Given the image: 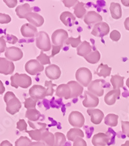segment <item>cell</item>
<instances>
[{"instance_id":"1","label":"cell","mask_w":129,"mask_h":146,"mask_svg":"<svg viewBox=\"0 0 129 146\" xmlns=\"http://www.w3.org/2000/svg\"><path fill=\"white\" fill-rule=\"evenodd\" d=\"M4 101L6 103V111L11 115L18 113L21 108V103L12 92H7L4 95Z\"/></svg>"},{"instance_id":"2","label":"cell","mask_w":129,"mask_h":146,"mask_svg":"<svg viewBox=\"0 0 129 146\" xmlns=\"http://www.w3.org/2000/svg\"><path fill=\"white\" fill-rule=\"evenodd\" d=\"M11 85L15 88H18L20 87L25 89L32 84L31 77L25 74H19L18 73H16L11 77Z\"/></svg>"},{"instance_id":"3","label":"cell","mask_w":129,"mask_h":146,"mask_svg":"<svg viewBox=\"0 0 129 146\" xmlns=\"http://www.w3.org/2000/svg\"><path fill=\"white\" fill-rule=\"evenodd\" d=\"M76 79L78 82H79L83 86L88 87L92 82V74L90 70L87 68L82 67L76 72Z\"/></svg>"},{"instance_id":"4","label":"cell","mask_w":129,"mask_h":146,"mask_svg":"<svg viewBox=\"0 0 129 146\" xmlns=\"http://www.w3.org/2000/svg\"><path fill=\"white\" fill-rule=\"evenodd\" d=\"M36 46L37 48L43 52H48L51 49V42H50L49 36L45 32H39L36 37Z\"/></svg>"},{"instance_id":"5","label":"cell","mask_w":129,"mask_h":146,"mask_svg":"<svg viewBox=\"0 0 129 146\" xmlns=\"http://www.w3.org/2000/svg\"><path fill=\"white\" fill-rule=\"evenodd\" d=\"M69 39L67 32L63 29H57L52 35V42L55 46H63Z\"/></svg>"},{"instance_id":"6","label":"cell","mask_w":129,"mask_h":146,"mask_svg":"<svg viewBox=\"0 0 129 146\" xmlns=\"http://www.w3.org/2000/svg\"><path fill=\"white\" fill-rule=\"evenodd\" d=\"M105 81L103 79H96L90 82L87 87L88 92L97 97H102L104 94L103 84Z\"/></svg>"},{"instance_id":"7","label":"cell","mask_w":129,"mask_h":146,"mask_svg":"<svg viewBox=\"0 0 129 146\" xmlns=\"http://www.w3.org/2000/svg\"><path fill=\"white\" fill-rule=\"evenodd\" d=\"M25 69L29 74L36 75L43 71L44 66L36 59H31L25 64Z\"/></svg>"},{"instance_id":"8","label":"cell","mask_w":129,"mask_h":146,"mask_svg":"<svg viewBox=\"0 0 129 146\" xmlns=\"http://www.w3.org/2000/svg\"><path fill=\"white\" fill-rule=\"evenodd\" d=\"M29 94L33 99L41 100L47 96V90L46 88L41 85H34L30 88Z\"/></svg>"},{"instance_id":"9","label":"cell","mask_w":129,"mask_h":146,"mask_svg":"<svg viewBox=\"0 0 129 146\" xmlns=\"http://www.w3.org/2000/svg\"><path fill=\"white\" fill-rule=\"evenodd\" d=\"M5 56L7 59L11 61H17L22 59L23 53L19 48L16 46H11L7 48L5 52Z\"/></svg>"},{"instance_id":"10","label":"cell","mask_w":129,"mask_h":146,"mask_svg":"<svg viewBox=\"0 0 129 146\" xmlns=\"http://www.w3.org/2000/svg\"><path fill=\"white\" fill-rule=\"evenodd\" d=\"M85 118L82 113L78 111H74L70 113L69 122L70 124L74 127H82L85 124Z\"/></svg>"},{"instance_id":"11","label":"cell","mask_w":129,"mask_h":146,"mask_svg":"<svg viewBox=\"0 0 129 146\" xmlns=\"http://www.w3.org/2000/svg\"><path fill=\"white\" fill-rule=\"evenodd\" d=\"M110 27L105 22H101L96 24L94 27L91 34L94 36L102 37L109 33Z\"/></svg>"},{"instance_id":"12","label":"cell","mask_w":129,"mask_h":146,"mask_svg":"<svg viewBox=\"0 0 129 146\" xmlns=\"http://www.w3.org/2000/svg\"><path fill=\"white\" fill-rule=\"evenodd\" d=\"M15 66L13 62L7 58L0 57V74L5 75H11L14 72Z\"/></svg>"},{"instance_id":"13","label":"cell","mask_w":129,"mask_h":146,"mask_svg":"<svg viewBox=\"0 0 129 146\" xmlns=\"http://www.w3.org/2000/svg\"><path fill=\"white\" fill-rule=\"evenodd\" d=\"M99 104V99L97 96L91 94L89 92L85 91V99L83 101V106L87 108H96Z\"/></svg>"},{"instance_id":"14","label":"cell","mask_w":129,"mask_h":146,"mask_svg":"<svg viewBox=\"0 0 129 146\" xmlns=\"http://www.w3.org/2000/svg\"><path fill=\"white\" fill-rule=\"evenodd\" d=\"M25 19L29 22L30 25H33L35 27H41L45 22L44 17L36 12H30L27 15Z\"/></svg>"},{"instance_id":"15","label":"cell","mask_w":129,"mask_h":146,"mask_svg":"<svg viewBox=\"0 0 129 146\" xmlns=\"http://www.w3.org/2000/svg\"><path fill=\"white\" fill-rule=\"evenodd\" d=\"M45 74L50 79L56 80L61 77V72L59 67L56 64H50L45 68Z\"/></svg>"},{"instance_id":"16","label":"cell","mask_w":129,"mask_h":146,"mask_svg":"<svg viewBox=\"0 0 129 146\" xmlns=\"http://www.w3.org/2000/svg\"><path fill=\"white\" fill-rule=\"evenodd\" d=\"M20 31H21L22 36L25 37H27V38L34 37L38 34L36 27L30 23H25L22 25Z\"/></svg>"},{"instance_id":"17","label":"cell","mask_w":129,"mask_h":146,"mask_svg":"<svg viewBox=\"0 0 129 146\" xmlns=\"http://www.w3.org/2000/svg\"><path fill=\"white\" fill-rule=\"evenodd\" d=\"M87 113L90 116V120L94 124H100L104 118V113L99 109H88Z\"/></svg>"},{"instance_id":"18","label":"cell","mask_w":129,"mask_h":146,"mask_svg":"<svg viewBox=\"0 0 129 146\" xmlns=\"http://www.w3.org/2000/svg\"><path fill=\"white\" fill-rule=\"evenodd\" d=\"M103 20L102 16L95 11H89L85 15L84 17V22L87 25L92 24H97L101 23Z\"/></svg>"},{"instance_id":"19","label":"cell","mask_w":129,"mask_h":146,"mask_svg":"<svg viewBox=\"0 0 129 146\" xmlns=\"http://www.w3.org/2000/svg\"><path fill=\"white\" fill-rule=\"evenodd\" d=\"M55 95L63 97L65 99H69L71 97V88L67 84H62L58 86L55 90Z\"/></svg>"},{"instance_id":"20","label":"cell","mask_w":129,"mask_h":146,"mask_svg":"<svg viewBox=\"0 0 129 146\" xmlns=\"http://www.w3.org/2000/svg\"><path fill=\"white\" fill-rule=\"evenodd\" d=\"M109 141V137L105 133H98L94 135L92 143L94 146H105Z\"/></svg>"},{"instance_id":"21","label":"cell","mask_w":129,"mask_h":146,"mask_svg":"<svg viewBox=\"0 0 129 146\" xmlns=\"http://www.w3.org/2000/svg\"><path fill=\"white\" fill-rule=\"evenodd\" d=\"M121 95V90H113L108 92L104 98L105 102L108 106L114 105L116 103V100L120 99Z\"/></svg>"},{"instance_id":"22","label":"cell","mask_w":129,"mask_h":146,"mask_svg":"<svg viewBox=\"0 0 129 146\" xmlns=\"http://www.w3.org/2000/svg\"><path fill=\"white\" fill-rule=\"evenodd\" d=\"M67 84L71 88V97H70V99L78 97L82 94L83 92V87L79 82L71 80V81L68 82Z\"/></svg>"},{"instance_id":"23","label":"cell","mask_w":129,"mask_h":146,"mask_svg":"<svg viewBox=\"0 0 129 146\" xmlns=\"http://www.w3.org/2000/svg\"><path fill=\"white\" fill-rule=\"evenodd\" d=\"M60 20L65 26L72 27L76 21V17L74 15L69 11L63 12L60 15Z\"/></svg>"},{"instance_id":"24","label":"cell","mask_w":129,"mask_h":146,"mask_svg":"<svg viewBox=\"0 0 129 146\" xmlns=\"http://www.w3.org/2000/svg\"><path fill=\"white\" fill-rule=\"evenodd\" d=\"M46 124H43L42 126L38 129H35L34 130L31 131H27L26 133L29 135L30 138H32V140H34L37 141V142H40L41 140L42 135L43 134V133L45 131V130L47 129L46 128Z\"/></svg>"},{"instance_id":"25","label":"cell","mask_w":129,"mask_h":146,"mask_svg":"<svg viewBox=\"0 0 129 146\" xmlns=\"http://www.w3.org/2000/svg\"><path fill=\"white\" fill-rule=\"evenodd\" d=\"M92 52V46L87 41L82 42L79 46L77 48V54L83 57H87Z\"/></svg>"},{"instance_id":"26","label":"cell","mask_w":129,"mask_h":146,"mask_svg":"<svg viewBox=\"0 0 129 146\" xmlns=\"http://www.w3.org/2000/svg\"><path fill=\"white\" fill-rule=\"evenodd\" d=\"M32 10L29 3H25L23 5H19L18 7H17V8L15 10L17 16L20 19H25L27 15L32 12Z\"/></svg>"},{"instance_id":"27","label":"cell","mask_w":129,"mask_h":146,"mask_svg":"<svg viewBox=\"0 0 129 146\" xmlns=\"http://www.w3.org/2000/svg\"><path fill=\"white\" fill-rule=\"evenodd\" d=\"M110 12L112 17L114 19H119L122 17V9L120 4L112 2L110 6Z\"/></svg>"},{"instance_id":"28","label":"cell","mask_w":129,"mask_h":146,"mask_svg":"<svg viewBox=\"0 0 129 146\" xmlns=\"http://www.w3.org/2000/svg\"><path fill=\"white\" fill-rule=\"evenodd\" d=\"M111 71H112V68L108 66L107 64L102 63L98 66L94 74L98 75L99 77H103L106 78L107 77L110 76Z\"/></svg>"},{"instance_id":"29","label":"cell","mask_w":129,"mask_h":146,"mask_svg":"<svg viewBox=\"0 0 129 146\" xmlns=\"http://www.w3.org/2000/svg\"><path fill=\"white\" fill-rule=\"evenodd\" d=\"M84 133L82 130L78 128H72L67 132V137L70 141H74L78 138H83L84 137Z\"/></svg>"},{"instance_id":"30","label":"cell","mask_w":129,"mask_h":146,"mask_svg":"<svg viewBox=\"0 0 129 146\" xmlns=\"http://www.w3.org/2000/svg\"><path fill=\"white\" fill-rule=\"evenodd\" d=\"M54 136L55 135H53L52 133L49 132L48 129H47L42 135L41 141L42 142H44L48 146H54L55 140Z\"/></svg>"},{"instance_id":"31","label":"cell","mask_w":129,"mask_h":146,"mask_svg":"<svg viewBox=\"0 0 129 146\" xmlns=\"http://www.w3.org/2000/svg\"><path fill=\"white\" fill-rule=\"evenodd\" d=\"M110 82L114 90H119L120 88L123 87L124 77H121L120 75H114L111 77Z\"/></svg>"},{"instance_id":"32","label":"cell","mask_w":129,"mask_h":146,"mask_svg":"<svg viewBox=\"0 0 129 146\" xmlns=\"http://www.w3.org/2000/svg\"><path fill=\"white\" fill-rule=\"evenodd\" d=\"M74 13L78 18H82L84 17L86 14V9L84 3L78 1L74 7Z\"/></svg>"},{"instance_id":"33","label":"cell","mask_w":129,"mask_h":146,"mask_svg":"<svg viewBox=\"0 0 129 146\" xmlns=\"http://www.w3.org/2000/svg\"><path fill=\"white\" fill-rule=\"evenodd\" d=\"M41 117V113L36 108L34 109H29L25 113V117L29 119V121H37Z\"/></svg>"},{"instance_id":"34","label":"cell","mask_w":129,"mask_h":146,"mask_svg":"<svg viewBox=\"0 0 129 146\" xmlns=\"http://www.w3.org/2000/svg\"><path fill=\"white\" fill-rule=\"evenodd\" d=\"M101 58V54L100 52L97 50L94 51H92L90 54H88L87 57H85L86 61L88 63L90 64H96L100 61Z\"/></svg>"},{"instance_id":"35","label":"cell","mask_w":129,"mask_h":146,"mask_svg":"<svg viewBox=\"0 0 129 146\" xmlns=\"http://www.w3.org/2000/svg\"><path fill=\"white\" fill-rule=\"evenodd\" d=\"M118 115L110 113L105 118V124L110 127H116L118 124Z\"/></svg>"},{"instance_id":"36","label":"cell","mask_w":129,"mask_h":146,"mask_svg":"<svg viewBox=\"0 0 129 146\" xmlns=\"http://www.w3.org/2000/svg\"><path fill=\"white\" fill-rule=\"evenodd\" d=\"M55 143L54 146H64L66 142V137L62 133L56 132L55 133Z\"/></svg>"},{"instance_id":"37","label":"cell","mask_w":129,"mask_h":146,"mask_svg":"<svg viewBox=\"0 0 129 146\" xmlns=\"http://www.w3.org/2000/svg\"><path fill=\"white\" fill-rule=\"evenodd\" d=\"M50 57L47 56V55L44 54L43 52L41 51L40 52L39 55L37 57V61H38L41 64H42L43 66V65H46V64H50Z\"/></svg>"},{"instance_id":"38","label":"cell","mask_w":129,"mask_h":146,"mask_svg":"<svg viewBox=\"0 0 129 146\" xmlns=\"http://www.w3.org/2000/svg\"><path fill=\"white\" fill-rule=\"evenodd\" d=\"M32 143L29 138L27 137H21L15 142V146H29Z\"/></svg>"},{"instance_id":"39","label":"cell","mask_w":129,"mask_h":146,"mask_svg":"<svg viewBox=\"0 0 129 146\" xmlns=\"http://www.w3.org/2000/svg\"><path fill=\"white\" fill-rule=\"evenodd\" d=\"M82 43L81 41V36H78L77 38H74V37H69L66 41V44L71 45L72 48H78Z\"/></svg>"},{"instance_id":"40","label":"cell","mask_w":129,"mask_h":146,"mask_svg":"<svg viewBox=\"0 0 129 146\" xmlns=\"http://www.w3.org/2000/svg\"><path fill=\"white\" fill-rule=\"evenodd\" d=\"M37 100L33 99L31 97H29L27 99H25V101L24 102L25 108L26 109H34L36 106V103Z\"/></svg>"},{"instance_id":"41","label":"cell","mask_w":129,"mask_h":146,"mask_svg":"<svg viewBox=\"0 0 129 146\" xmlns=\"http://www.w3.org/2000/svg\"><path fill=\"white\" fill-rule=\"evenodd\" d=\"M45 86L47 90V96H52V95L54 92V87L57 86V85L55 84H53L52 81H50H50L46 80L45 82Z\"/></svg>"},{"instance_id":"42","label":"cell","mask_w":129,"mask_h":146,"mask_svg":"<svg viewBox=\"0 0 129 146\" xmlns=\"http://www.w3.org/2000/svg\"><path fill=\"white\" fill-rule=\"evenodd\" d=\"M17 129H19L20 131H27V124L24 119H20L17 122Z\"/></svg>"},{"instance_id":"43","label":"cell","mask_w":129,"mask_h":146,"mask_svg":"<svg viewBox=\"0 0 129 146\" xmlns=\"http://www.w3.org/2000/svg\"><path fill=\"white\" fill-rule=\"evenodd\" d=\"M11 21V17L8 14L0 13V24H7Z\"/></svg>"},{"instance_id":"44","label":"cell","mask_w":129,"mask_h":146,"mask_svg":"<svg viewBox=\"0 0 129 146\" xmlns=\"http://www.w3.org/2000/svg\"><path fill=\"white\" fill-rule=\"evenodd\" d=\"M121 127L123 134L129 138V122L121 121Z\"/></svg>"},{"instance_id":"45","label":"cell","mask_w":129,"mask_h":146,"mask_svg":"<svg viewBox=\"0 0 129 146\" xmlns=\"http://www.w3.org/2000/svg\"><path fill=\"white\" fill-rule=\"evenodd\" d=\"M110 38L113 41H118L121 38V34L120 32H118L116 30H114L110 34Z\"/></svg>"},{"instance_id":"46","label":"cell","mask_w":129,"mask_h":146,"mask_svg":"<svg viewBox=\"0 0 129 146\" xmlns=\"http://www.w3.org/2000/svg\"><path fill=\"white\" fill-rule=\"evenodd\" d=\"M6 37L7 38V41L9 42L10 44H16V42L18 41V39L17 38V37L14 36V35H7L5 37Z\"/></svg>"},{"instance_id":"47","label":"cell","mask_w":129,"mask_h":146,"mask_svg":"<svg viewBox=\"0 0 129 146\" xmlns=\"http://www.w3.org/2000/svg\"><path fill=\"white\" fill-rule=\"evenodd\" d=\"M73 146H87V142L82 138H78L74 142Z\"/></svg>"},{"instance_id":"48","label":"cell","mask_w":129,"mask_h":146,"mask_svg":"<svg viewBox=\"0 0 129 146\" xmlns=\"http://www.w3.org/2000/svg\"><path fill=\"white\" fill-rule=\"evenodd\" d=\"M6 50V41L4 37H0V53H3Z\"/></svg>"},{"instance_id":"49","label":"cell","mask_w":129,"mask_h":146,"mask_svg":"<svg viewBox=\"0 0 129 146\" xmlns=\"http://www.w3.org/2000/svg\"><path fill=\"white\" fill-rule=\"evenodd\" d=\"M3 2L6 4V5L9 8H14L17 4V0H4Z\"/></svg>"},{"instance_id":"50","label":"cell","mask_w":129,"mask_h":146,"mask_svg":"<svg viewBox=\"0 0 129 146\" xmlns=\"http://www.w3.org/2000/svg\"><path fill=\"white\" fill-rule=\"evenodd\" d=\"M62 2L64 3L65 7L70 8V7L76 5L78 3V1H77V0H74V1H72V0H70V1L69 0H66V1H63Z\"/></svg>"},{"instance_id":"51","label":"cell","mask_w":129,"mask_h":146,"mask_svg":"<svg viewBox=\"0 0 129 146\" xmlns=\"http://www.w3.org/2000/svg\"><path fill=\"white\" fill-rule=\"evenodd\" d=\"M52 54L50 57H54V55L59 54L63 47L62 46H55V45H52Z\"/></svg>"},{"instance_id":"52","label":"cell","mask_w":129,"mask_h":146,"mask_svg":"<svg viewBox=\"0 0 129 146\" xmlns=\"http://www.w3.org/2000/svg\"><path fill=\"white\" fill-rule=\"evenodd\" d=\"M5 91V88L3 82L0 80V95H2Z\"/></svg>"},{"instance_id":"53","label":"cell","mask_w":129,"mask_h":146,"mask_svg":"<svg viewBox=\"0 0 129 146\" xmlns=\"http://www.w3.org/2000/svg\"><path fill=\"white\" fill-rule=\"evenodd\" d=\"M0 146H13L12 143L8 140H4L1 143Z\"/></svg>"},{"instance_id":"54","label":"cell","mask_w":129,"mask_h":146,"mask_svg":"<svg viewBox=\"0 0 129 146\" xmlns=\"http://www.w3.org/2000/svg\"><path fill=\"white\" fill-rule=\"evenodd\" d=\"M124 25H125V28L126 31H129V17L125 19V22H124Z\"/></svg>"},{"instance_id":"55","label":"cell","mask_w":129,"mask_h":146,"mask_svg":"<svg viewBox=\"0 0 129 146\" xmlns=\"http://www.w3.org/2000/svg\"><path fill=\"white\" fill-rule=\"evenodd\" d=\"M121 3H123L124 6L129 7V0H121Z\"/></svg>"},{"instance_id":"56","label":"cell","mask_w":129,"mask_h":146,"mask_svg":"<svg viewBox=\"0 0 129 146\" xmlns=\"http://www.w3.org/2000/svg\"><path fill=\"white\" fill-rule=\"evenodd\" d=\"M121 146H129V140L126 141V142L124 143V144L121 145Z\"/></svg>"},{"instance_id":"57","label":"cell","mask_w":129,"mask_h":146,"mask_svg":"<svg viewBox=\"0 0 129 146\" xmlns=\"http://www.w3.org/2000/svg\"><path fill=\"white\" fill-rule=\"evenodd\" d=\"M126 85L127 86V87L129 88V78H128L127 80H126Z\"/></svg>"},{"instance_id":"58","label":"cell","mask_w":129,"mask_h":146,"mask_svg":"<svg viewBox=\"0 0 129 146\" xmlns=\"http://www.w3.org/2000/svg\"><path fill=\"white\" fill-rule=\"evenodd\" d=\"M42 146H48V145H46V144H45V143H43V145Z\"/></svg>"}]
</instances>
